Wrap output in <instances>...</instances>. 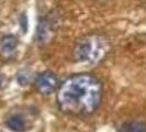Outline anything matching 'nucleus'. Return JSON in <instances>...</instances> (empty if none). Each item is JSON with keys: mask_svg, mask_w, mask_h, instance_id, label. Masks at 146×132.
Masks as SVG:
<instances>
[{"mask_svg": "<svg viewBox=\"0 0 146 132\" xmlns=\"http://www.w3.org/2000/svg\"><path fill=\"white\" fill-rule=\"evenodd\" d=\"M101 81L90 74H76L60 84L57 105L64 113L89 116L99 108L102 99Z\"/></svg>", "mask_w": 146, "mask_h": 132, "instance_id": "f257e3e1", "label": "nucleus"}, {"mask_svg": "<svg viewBox=\"0 0 146 132\" xmlns=\"http://www.w3.org/2000/svg\"><path fill=\"white\" fill-rule=\"evenodd\" d=\"M110 44L100 35H87L77 41L74 47V59L78 63L97 64L108 54Z\"/></svg>", "mask_w": 146, "mask_h": 132, "instance_id": "f03ea898", "label": "nucleus"}, {"mask_svg": "<svg viewBox=\"0 0 146 132\" xmlns=\"http://www.w3.org/2000/svg\"><path fill=\"white\" fill-rule=\"evenodd\" d=\"M58 15H54L53 12L48 15L44 17L43 19L40 21L36 29V35L35 40L38 44L48 43L52 40L53 35L56 32V28L58 25Z\"/></svg>", "mask_w": 146, "mask_h": 132, "instance_id": "7ed1b4c3", "label": "nucleus"}, {"mask_svg": "<svg viewBox=\"0 0 146 132\" xmlns=\"http://www.w3.org/2000/svg\"><path fill=\"white\" fill-rule=\"evenodd\" d=\"M59 81L57 76L53 72L46 71L40 74L34 81V87L38 94L43 96H48L55 93L59 88Z\"/></svg>", "mask_w": 146, "mask_h": 132, "instance_id": "20e7f679", "label": "nucleus"}, {"mask_svg": "<svg viewBox=\"0 0 146 132\" xmlns=\"http://www.w3.org/2000/svg\"><path fill=\"white\" fill-rule=\"evenodd\" d=\"M18 47V39L13 35H6L0 40V56L10 59Z\"/></svg>", "mask_w": 146, "mask_h": 132, "instance_id": "39448f33", "label": "nucleus"}, {"mask_svg": "<svg viewBox=\"0 0 146 132\" xmlns=\"http://www.w3.org/2000/svg\"><path fill=\"white\" fill-rule=\"evenodd\" d=\"M7 127L13 132H24L27 131L28 125H27V121L24 120V118L20 116V115H15L11 116L7 120Z\"/></svg>", "mask_w": 146, "mask_h": 132, "instance_id": "423d86ee", "label": "nucleus"}, {"mask_svg": "<svg viewBox=\"0 0 146 132\" xmlns=\"http://www.w3.org/2000/svg\"><path fill=\"white\" fill-rule=\"evenodd\" d=\"M119 132H146V123L142 121H127L120 127Z\"/></svg>", "mask_w": 146, "mask_h": 132, "instance_id": "0eeeda50", "label": "nucleus"}, {"mask_svg": "<svg viewBox=\"0 0 146 132\" xmlns=\"http://www.w3.org/2000/svg\"><path fill=\"white\" fill-rule=\"evenodd\" d=\"M30 79H31V75H30V73H28L27 71H22L21 73H19V75H18V83H19L21 86L28 85Z\"/></svg>", "mask_w": 146, "mask_h": 132, "instance_id": "6e6552de", "label": "nucleus"}, {"mask_svg": "<svg viewBox=\"0 0 146 132\" xmlns=\"http://www.w3.org/2000/svg\"><path fill=\"white\" fill-rule=\"evenodd\" d=\"M3 79H5V77H3V75L0 73V87L2 86V83H3Z\"/></svg>", "mask_w": 146, "mask_h": 132, "instance_id": "1a4fd4ad", "label": "nucleus"}]
</instances>
